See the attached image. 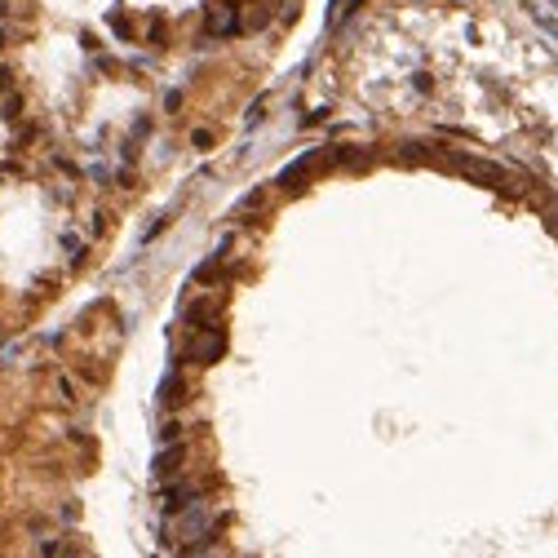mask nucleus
<instances>
[{
  "mask_svg": "<svg viewBox=\"0 0 558 558\" xmlns=\"http://www.w3.org/2000/svg\"><path fill=\"white\" fill-rule=\"evenodd\" d=\"M222 350H226V333H222V328H204V333L191 341V359H195V364H213Z\"/></svg>",
  "mask_w": 558,
  "mask_h": 558,
  "instance_id": "obj_1",
  "label": "nucleus"
},
{
  "mask_svg": "<svg viewBox=\"0 0 558 558\" xmlns=\"http://www.w3.org/2000/svg\"><path fill=\"white\" fill-rule=\"evenodd\" d=\"M209 27L217 31V36L235 31V9H231V5H226V9H213V14H209Z\"/></svg>",
  "mask_w": 558,
  "mask_h": 558,
  "instance_id": "obj_2",
  "label": "nucleus"
}]
</instances>
